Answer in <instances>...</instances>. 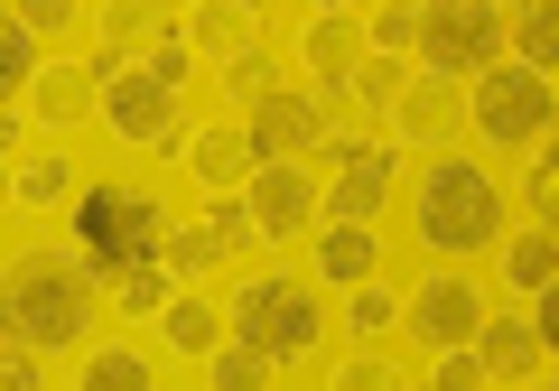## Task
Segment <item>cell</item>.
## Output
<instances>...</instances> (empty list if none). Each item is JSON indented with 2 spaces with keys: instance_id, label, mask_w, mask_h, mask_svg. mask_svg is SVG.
I'll return each instance as SVG.
<instances>
[{
  "instance_id": "3",
  "label": "cell",
  "mask_w": 559,
  "mask_h": 391,
  "mask_svg": "<svg viewBox=\"0 0 559 391\" xmlns=\"http://www.w3.org/2000/svg\"><path fill=\"white\" fill-rule=\"evenodd\" d=\"M66 234H75V252L94 261L103 280L121 271H150V261H168V205L150 187H84L75 196V215H66Z\"/></svg>"
},
{
  "instance_id": "19",
  "label": "cell",
  "mask_w": 559,
  "mask_h": 391,
  "mask_svg": "<svg viewBox=\"0 0 559 391\" xmlns=\"http://www.w3.org/2000/svg\"><path fill=\"white\" fill-rule=\"evenodd\" d=\"M503 280L513 298H540L559 280V224H532V234H503Z\"/></svg>"
},
{
  "instance_id": "32",
  "label": "cell",
  "mask_w": 559,
  "mask_h": 391,
  "mask_svg": "<svg viewBox=\"0 0 559 391\" xmlns=\"http://www.w3.org/2000/svg\"><path fill=\"white\" fill-rule=\"evenodd\" d=\"M392 317H411V308H392V289H373V280H364L355 308H345V327H355V335H392Z\"/></svg>"
},
{
  "instance_id": "20",
  "label": "cell",
  "mask_w": 559,
  "mask_h": 391,
  "mask_svg": "<svg viewBox=\"0 0 559 391\" xmlns=\"http://www.w3.org/2000/svg\"><path fill=\"white\" fill-rule=\"evenodd\" d=\"M75 391H159V364H150L140 345H84Z\"/></svg>"
},
{
  "instance_id": "38",
  "label": "cell",
  "mask_w": 559,
  "mask_h": 391,
  "mask_svg": "<svg viewBox=\"0 0 559 391\" xmlns=\"http://www.w3.org/2000/svg\"><path fill=\"white\" fill-rule=\"evenodd\" d=\"M10 10H20V20L38 28V38H47V28H66V20H75V0H10Z\"/></svg>"
},
{
  "instance_id": "26",
  "label": "cell",
  "mask_w": 559,
  "mask_h": 391,
  "mask_svg": "<svg viewBox=\"0 0 559 391\" xmlns=\"http://www.w3.org/2000/svg\"><path fill=\"white\" fill-rule=\"evenodd\" d=\"M38 75H47V66H38V28L10 10V20H0V84H10V103H20Z\"/></svg>"
},
{
  "instance_id": "33",
  "label": "cell",
  "mask_w": 559,
  "mask_h": 391,
  "mask_svg": "<svg viewBox=\"0 0 559 391\" xmlns=\"http://www.w3.org/2000/svg\"><path fill=\"white\" fill-rule=\"evenodd\" d=\"M355 103H364V112L401 103V66H392V57H364V75H355Z\"/></svg>"
},
{
  "instance_id": "35",
  "label": "cell",
  "mask_w": 559,
  "mask_h": 391,
  "mask_svg": "<svg viewBox=\"0 0 559 391\" xmlns=\"http://www.w3.org/2000/svg\"><path fill=\"white\" fill-rule=\"evenodd\" d=\"M140 66H150L159 84H187V66H197V57H187V28H159V47H150Z\"/></svg>"
},
{
  "instance_id": "21",
  "label": "cell",
  "mask_w": 559,
  "mask_h": 391,
  "mask_svg": "<svg viewBox=\"0 0 559 391\" xmlns=\"http://www.w3.org/2000/svg\"><path fill=\"white\" fill-rule=\"evenodd\" d=\"M10 196H20V205H75V168H66L57 150H28V158H10Z\"/></svg>"
},
{
  "instance_id": "41",
  "label": "cell",
  "mask_w": 559,
  "mask_h": 391,
  "mask_svg": "<svg viewBox=\"0 0 559 391\" xmlns=\"http://www.w3.org/2000/svg\"><path fill=\"white\" fill-rule=\"evenodd\" d=\"M532 391H559V382H532Z\"/></svg>"
},
{
  "instance_id": "24",
  "label": "cell",
  "mask_w": 559,
  "mask_h": 391,
  "mask_svg": "<svg viewBox=\"0 0 559 391\" xmlns=\"http://www.w3.org/2000/svg\"><path fill=\"white\" fill-rule=\"evenodd\" d=\"M271 372H280V364H271L261 345H242V335L205 354V391H271Z\"/></svg>"
},
{
  "instance_id": "18",
  "label": "cell",
  "mask_w": 559,
  "mask_h": 391,
  "mask_svg": "<svg viewBox=\"0 0 559 391\" xmlns=\"http://www.w3.org/2000/svg\"><path fill=\"white\" fill-rule=\"evenodd\" d=\"M476 354H485V372H503V382H532L550 345H540V327H532V317H485Z\"/></svg>"
},
{
  "instance_id": "9",
  "label": "cell",
  "mask_w": 559,
  "mask_h": 391,
  "mask_svg": "<svg viewBox=\"0 0 559 391\" xmlns=\"http://www.w3.org/2000/svg\"><path fill=\"white\" fill-rule=\"evenodd\" d=\"M485 317H495V308H485V289H476L466 271H429V280L411 289V335H419V345H439V354L476 345Z\"/></svg>"
},
{
  "instance_id": "11",
  "label": "cell",
  "mask_w": 559,
  "mask_h": 391,
  "mask_svg": "<svg viewBox=\"0 0 559 391\" xmlns=\"http://www.w3.org/2000/svg\"><path fill=\"white\" fill-rule=\"evenodd\" d=\"M252 131V158L280 168V158H318L326 150V94H271L261 112H242Z\"/></svg>"
},
{
  "instance_id": "5",
  "label": "cell",
  "mask_w": 559,
  "mask_h": 391,
  "mask_svg": "<svg viewBox=\"0 0 559 391\" xmlns=\"http://www.w3.org/2000/svg\"><path fill=\"white\" fill-rule=\"evenodd\" d=\"M503 47H513V10H495V0H429V28H419V66L429 75H495Z\"/></svg>"
},
{
  "instance_id": "7",
  "label": "cell",
  "mask_w": 559,
  "mask_h": 391,
  "mask_svg": "<svg viewBox=\"0 0 559 391\" xmlns=\"http://www.w3.org/2000/svg\"><path fill=\"white\" fill-rule=\"evenodd\" d=\"M103 131L121 140V150H187V112H178V84H159L150 66L140 75H112L103 84Z\"/></svg>"
},
{
  "instance_id": "25",
  "label": "cell",
  "mask_w": 559,
  "mask_h": 391,
  "mask_svg": "<svg viewBox=\"0 0 559 391\" xmlns=\"http://www.w3.org/2000/svg\"><path fill=\"white\" fill-rule=\"evenodd\" d=\"M168 298H178V271H168V261L112 280V308H121V317H168Z\"/></svg>"
},
{
  "instance_id": "27",
  "label": "cell",
  "mask_w": 559,
  "mask_h": 391,
  "mask_svg": "<svg viewBox=\"0 0 559 391\" xmlns=\"http://www.w3.org/2000/svg\"><path fill=\"white\" fill-rule=\"evenodd\" d=\"M419 28H429V0H382L373 28H364V47H373V57H401V47H419Z\"/></svg>"
},
{
  "instance_id": "30",
  "label": "cell",
  "mask_w": 559,
  "mask_h": 391,
  "mask_svg": "<svg viewBox=\"0 0 559 391\" xmlns=\"http://www.w3.org/2000/svg\"><path fill=\"white\" fill-rule=\"evenodd\" d=\"M336 391H411V382L392 354H355V364H336Z\"/></svg>"
},
{
  "instance_id": "39",
  "label": "cell",
  "mask_w": 559,
  "mask_h": 391,
  "mask_svg": "<svg viewBox=\"0 0 559 391\" xmlns=\"http://www.w3.org/2000/svg\"><path fill=\"white\" fill-rule=\"evenodd\" d=\"M532 327H540V345H550V354H559V280H550V289H540V298H532Z\"/></svg>"
},
{
  "instance_id": "28",
  "label": "cell",
  "mask_w": 559,
  "mask_h": 391,
  "mask_svg": "<svg viewBox=\"0 0 559 391\" xmlns=\"http://www.w3.org/2000/svg\"><path fill=\"white\" fill-rule=\"evenodd\" d=\"M224 261V242H215V224H187V234H168V271L178 280H197V271H215Z\"/></svg>"
},
{
  "instance_id": "23",
  "label": "cell",
  "mask_w": 559,
  "mask_h": 391,
  "mask_svg": "<svg viewBox=\"0 0 559 391\" xmlns=\"http://www.w3.org/2000/svg\"><path fill=\"white\" fill-rule=\"evenodd\" d=\"M159 335H168V354H215L224 345V317L205 308V298H168V317H159Z\"/></svg>"
},
{
  "instance_id": "37",
  "label": "cell",
  "mask_w": 559,
  "mask_h": 391,
  "mask_svg": "<svg viewBox=\"0 0 559 391\" xmlns=\"http://www.w3.org/2000/svg\"><path fill=\"white\" fill-rule=\"evenodd\" d=\"M0 391H47V354H20V345H10V372H0Z\"/></svg>"
},
{
  "instance_id": "6",
  "label": "cell",
  "mask_w": 559,
  "mask_h": 391,
  "mask_svg": "<svg viewBox=\"0 0 559 391\" xmlns=\"http://www.w3.org/2000/svg\"><path fill=\"white\" fill-rule=\"evenodd\" d=\"M476 131L495 140V150H540V140L559 131V94L540 66L503 57L495 75H476Z\"/></svg>"
},
{
  "instance_id": "34",
  "label": "cell",
  "mask_w": 559,
  "mask_h": 391,
  "mask_svg": "<svg viewBox=\"0 0 559 391\" xmlns=\"http://www.w3.org/2000/svg\"><path fill=\"white\" fill-rule=\"evenodd\" d=\"M140 28H178V20H168V0H112V47L140 38Z\"/></svg>"
},
{
  "instance_id": "4",
  "label": "cell",
  "mask_w": 559,
  "mask_h": 391,
  "mask_svg": "<svg viewBox=\"0 0 559 391\" xmlns=\"http://www.w3.org/2000/svg\"><path fill=\"white\" fill-rule=\"evenodd\" d=\"M224 317H234L242 345H261L280 372L308 364V354L326 345V280H299V271H252L234 298H224Z\"/></svg>"
},
{
  "instance_id": "15",
  "label": "cell",
  "mask_w": 559,
  "mask_h": 391,
  "mask_svg": "<svg viewBox=\"0 0 559 391\" xmlns=\"http://www.w3.org/2000/svg\"><path fill=\"white\" fill-rule=\"evenodd\" d=\"M373 271H382L373 224H336V215H326V224H318V280H326V289H364Z\"/></svg>"
},
{
  "instance_id": "10",
  "label": "cell",
  "mask_w": 559,
  "mask_h": 391,
  "mask_svg": "<svg viewBox=\"0 0 559 391\" xmlns=\"http://www.w3.org/2000/svg\"><path fill=\"white\" fill-rule=\"evenodd\" d=\"M242 205H252L261 242H299L318 234V177H308V158H280V168H252V187H242Z\"/></svg>"
},
{
  "instance_id": "14",
  "label": "cell",
  "mask_w": 559,
  "mask_h": 391,
  "mask_svg": "<svg viewBox=\"0 0 559 391\" xmlns=\"http://www.w3.org/2000/svg\"><path fill=\"white\" fill-rule=\"evenodd\" d=\"M187 168L205 177V196H234V187H252V131H242V121H215V131H197L187 140Z\"/></svg>"
},
{
  "instance_id": "2",
  "label": "cell",
  "mask_w": 559,
  "mask_h": 391,
  "mask_svg": "<svg viewBox=\"0 0 559 391\" xmlns=\"http://www.w3.org/2000/svg\"><path fill=\"white\" fill-rule=\"evenodd\" d=\"M411 224H419V242H429L439 261L503 252V187L476 168V158L439 150L429 168H419V187H411Z\"/></svg>"
},
{
  "instance_id": "17",
  "label": "cell",
  "mask_w": 559,
  "mask_h": 391,
  "mask_svg": "<svg viewBox=\"0 0 559 391\" xmlns=\"http://www.w3.org/2000/svg\"><path fill=\"white\" fill-rule=\"evenodd\" d=\"M84 103H103V75H94V66H47V75L28 84V121H47V131H75Z\"/></svg>"
},
{
  "instance_id": "29",
  "label": "cell",
  "mask_w": 559,
  "mask_h": 391,
  "mask_svg": "<svg viewBox=\"0 0 559 391\" xmlns=\"http://www.w3.org/2000/svg\"><path fill=\"white\" fill-rule=\"evenodd\" d=\"M224 94H234L242 112H261V103L280 94V75H271V57H242V66H224Z\"/></svg>"
},
{
  "instance_id": "22",
  "label": "cell",
  "mask_w": 559,
  "mask_h": 391,
  "mask_svg": "<svg viewBox=\"0 0 559 391\" xmlns=\"http://www.w3.org/2000/svg\"><path fill=\"white\" fill-rule=\"evenodd\" d=\"M513 57L540 66V75H559V0H522L513 10Z\"/></svg>"
},
{
  "instance_id": "31",
  "label": "cell",
  "mask_w": 559,
  "mask_h": 391,
  "mask_svg": "<svg viewBox=\"0 0 559 391\" xmlns=\"http://www.w3.org/2000/svg\"><path fill=\"white\" fill-rule=\"evenodd\" d=\"M205 224H215V242H224V252H242V242H261L252 205H234V196H205Z\"/></svg>"
},
{
  "instance_id": "13",
  "label": "cell",
  "mask_w": 559,
  "mask_h": 391,
  "mask_svg": "<svg viewBox=\"0 0 559 391\" xmlns=\"http://www.w3.org/2000/svg\"><path fill=\"white\" fill-rule=\"evenodd\" d=\"M187 47H205L215 66L261 57V10H252V0H205L197 20H187Z\"/></svg>"
},
{
  "instance_id": "36",
  "label": "cell",
  "mask_w": 559,
  "mask_h": 391,
  "mask_svg": "<svg viewBox=\"0 0 559 391\" xmlns=\"http://www.w3.org/2000/svg\"><path fill=\"white\" fill-rule=\"evenodd\" d=\"M439 391H485V354H476V345L439 354Z\"/></svg>"
},
{
  "instance_id": "1",
  "label": "cell",
  "mask_w": 559,
  "mask_h": 391,
  "mask_svg": "<svg viewBox=\"0 0 559 391\" xmlns=\"http://www.w3.org/2000/svg\"><path fill=\"white\" fill-rule=\"evenodd\" d=\"M112 289V280L94 271V261L75 252V242H38V252H10V271H0V335L20 354H75L84 335H94V298Z\"/></svg>"
},
{
  "instance_id": "40",
  "label": "cell",
  "mask_w": 559,
  "mask_h": 391,
  "mask_svg": "<svg viewBox=\"0 0 559 391\" xmlns=\"http://www.w3.org/2000/svg\"><path fill=\"white\" fill-rule=\"evenodd\" d=\"M308 10H326V20H345V0H308Z\"/></svg>"
},
{
  "instance_id": "42",
  "label": "cell",
  "mask_w": 559,
  "mask_h": 391,
  "mask_svg": "<svg viewBox=\"0 0 559 391\" xmlns=\"http://www.w3.org/2000/svg\"><path fill=\"white\" fill-rule=\"evenodd\" d=\"M252 10H261V0H252Z\"/></svg>"
},
{
  "instance_id": "8",
  "label": "cell",
  "mask_w": 559,
  "mask_h": 391,
  "mask_svg": "<svg viewBox=\"0 0 559 391\" xmlns=\"http://www.w3.org/2000/svg\"><path fill=\"white\" fill-rule=\"evenodd\" d=\"M326 215L336 224H373L382 205H392L401 187V150H382V140H326Z\"/></svg>"
},
{
  "instance_id": "12",
  "label": "cell",
  "mask_w": 559,
  "mask_h": 391,
  "mask_svg": "<svg viewBox=\"0 0 559 391\" xmlns=\"http://www.w3.org/2000/svg\"><path fill=\"white\" fill-rule=\"evenodd\" d=\"M299 66H308V84L318 94H345V84L364 75V38L345 20H326V10H308V28H299Z\"/></svg>"
},
{
  "instance_id": "16",
  "label": "cell",
  "mask_w": 559,
  "mask_h": 391,
  "mask_svg": "<svg viewBox=\"0 0 559 391\" xmlns=\"http://www.w3.org/2000/svg\"><path fill=\"white\" fill-rule=\"evenodd\" d=\"M457 112H466V75L401 84V131H411V140H448V131H457Z\"/></svg>"
}]
</instances>
